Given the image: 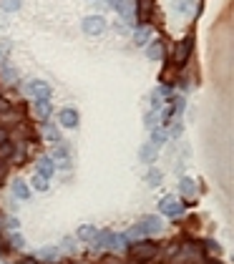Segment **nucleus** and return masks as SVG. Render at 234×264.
I'll return each instance as SVG.
<instances>
[{"label":"nucleus","instance_id":"nucleus-31","mask_svg":"<svg viewBox=\"0 0 234 264\" xmlns=\"http://www.w3.org/2000/svg\"><path fill=\"white\" fill-rule=\"evenodd\" d=\"M3 227H5V229H10V232H18V229H20V222H18L15 216H8L5 222H3Z\"/></svg>","mask_w":234,"mask_h":264},{"label":"nucleus","instance_id":"nucleus-2","mask_svg":"<svg viewBox=\"0 0 234 264\" xmlns=\"http://www.w3.org/2000/svg\"><path fill=\"white\" fill-rule=\"evenodd\" d=\"M91 244V249H121V247H126L129 241L123 239V234H114L111 229H98V234L88 241Z\"/></svg>","mask_w":234,"mask_h":264},{"label":"nucleus","instance_id":"nucleus-6","mask_svg":"<svg viewBox=\"0 0 234 264\" xmlns=\"http://www.w3.org/2000/svg\"><path fill=\"white\" fill-rule=\"evenodd\" d=\"M109 5H111L129 26L136 28V5H134V0H109Z\"/></svg>","mask_w":234,"mask_h":264},{"label":"nucleus","instance_id":"nucleus-37","mask_svg":"<svg viewBox=\"0 0 234 264\" xmlns=\"http://www.w3.org/2000/svg\"><path fill=\"white\" fill-rule=\"evenodd\" d=\"M3 222H5V216L0 214V241H3Z\"/></svg>","mask_w":234,"mask_h":264},{"label":"nucleus","instance_id":"nucleus-11","mask_svg":"<svg viewBox=\"0 0 234 264\" xmlns=\"http://www.w3.org/2000/svg\"><path fill=\"white\" fill-rule=\"evenodd\" d=\"M144 48H146V58H148V60H164V58H166V40H164L161 35L151 38Z\"/></svg>","mask_w":234,"mask_h":264},{"label":"nucleus","instance_id":"nucleus-32","mask_svg":"<svg viewBox=\"0 0 234 264\" xmlns=\"http://www.w3.org/2000/svg\"><path fill=\"white\" fill-rule=\"evenodd\" d=\"M161 108H164V96L154 93L151 96V111H161Z\"/></svg>","mask_w":234,"mask_h":264},{"label":"nucleus","instance_id":"nucleus-18","mask_svg":"<svg viewBox=\"0 0 234 264\" xmlns=\"http://www.w3.org/2000/svg\"><path fill=\"white\" fill-rule=\"evenodd\" d=\"M40 126H43V136H46V141H48V144H58V141H63V139H60V131H58V126H56V123L40 121Z\"/></svg>","mask_w":234,"mask_h":264},{"label":"nucleus","instance_id":"nucleus-27","mask_svg":"<svg viewBox=\"0 0 234 264\" xmlns=\"http://www.w3.org/2000/svg\"><path fill=\"white\" fill-rule=\"evenodd\" d=\"M146 181H148V186H159L161 184V171L159 169H148V174H146Z\"/></svg>","mask_w":234,"mask_h":264},{"label":"nucleus","instance_id":"nucleus-38","mask_svg":"<svg viewBox=\"0 0 234 264\" xmlns=\"http://www.w3.org/2000/svg\"><path fill=\"white\" fill-rule=\"evenodd\" d=\"M51 264H53V262H51Z\"/></svg>","mask_w":234,"mask_h":264},{"label":"nucleus","instance_id":"nucleus-35","mask_svg":"<svg viewBox=\"0 0 234 264\" xmlns=\"http://www.w3.org/2000/svg\"><path fill=\"white\" fill-rule=\"evenodd\" d=\"M63 244H66V247H63V249H66L68 254H76V244H73L71 239H66V241H63Z\"/></svg>","mask_w":234,"mask_h":264},{"label":"nucleus","instance_id":"nucleus-10","mask_svg":"<svg viewBox=\"0 0 234 264\" xmlns=\"http://www.w3.org/2000/svg\"><path fill=\"white\" fill-rule=\"evenodd\" d=\"M30 111H33V118H35L38 123H40V121H48L51 114H53V103H51V98H33Z\"/></svg>","mask_w":234,"mask_h":264},{"label":"nucleus","instance_id":"nucleus-1","mask_svg":"<svg viewBox=\"0 0 234 264\" xmlns=\"http://www.w3.org/2000/svg\"><path fill=\"white\" fill-rule=\"evenodd\" d=\"M159 254H161V244H156L154 239L144 236V239H136L129 244V259L134 264H148V262L159 259Z\"/></svg>","mask_w":234,"mask_h":264},{"label":"nucleus","instance_id":"nucleus-26","mask_svg":"<svg viewBox=\"0 0 234 264\" xmlns=\"http://www.w3.org/2000/svg\"><path fill=\"white\" fill-rule=\"evenodd\" d=\"M51 179H46V176H40V174H33V179H30V184H33V189L35 191H48V184Z\"/></svg>","mask_w":234,"mask_h":264},{"label":"nucleus","instance_id":"nucleus-24","mask_svg":"<svg viewBox=\"0 0 234 264\" xmlns=\"http://www.w3.org/2000/svg\"><path fill=\"white\" fill-rule=\"evenodd\" d=\"M5 244H8L10 249H23L26 239H23V234H20V232H10V236H8V241H5Z\"/></svg>","mask_w":234,"mask_h":264},{"label":"nucleus","instance_id":"nucleus-25","mask_svg":"<svg viewBox=\"0 0 234 264\" xmlns=\"http://www.w3.org/2000/svg\"><path fill=\"white\" fill-rule=\"evenodd\" d=\"M144 126L151 131V128H156V126H161V116H159V111H148L146 116H144Z\"/></svg>","mask_w":234,"mask_h":264},{"label":"nucleus","instance_id":"nucleus-23","mask_svg":"<svg viewBox=\"0 0 234 264\" xmlns=\"http://www.w3.org/2000/svg\"><path fill=\"white\" fill-rule=\"evenodd\" d=\"M169 139V134H166V131H164V126H156V128H151V141H148V144H154V146H164V141Z\"/></svg>","mask_w":234,"mask_h":264},{"label":"nucleus","instance_id":"nucleus-12","mask_svg":"<svg viewBox=\"0 0 234 264\" xmlns=\"http://www.w3.org/2000/svg\"><path fill=\"white\" fill-rule=\"evenodd\" d=\"M78 123H81V114L73 106H66L58 111V126L60 128H78Z\"/></svg>","mask_w":234,"mask_h":264},{"label":"nucleus","instance_id":"nucleus-33","mask_svg":"<svg viewBox=\"0 0 234 264\" xmlns=\"http://www.w3.org/2000/svg\"><path fill=\"white\" fill-rule=\"evenodd\" d=\"M8 141H10V128L0 126V146H3V144H8Z\"/></svg>","mask_w":234,"mask_h":264},{"label":"nucleus","instance_id":"nucleus-30","mask_svg":"<svg viewBox=\"0 0 234 264\" xmlns=\"http://www.w3.org/2000/svg\"><path fill=\"white\" fill-rule=\"evenodd\" d=\"M10 153H13V144H3L0 146V161H10Z\"/></svg>","mask_w":234,"mask_h":264},{"label":"nucleus","instance_id":"nucleus-13","mask_svg":"<svg viewBox=\"0 0 234 264\" xmlns=\"http://www.w3.org/2000/svg\"><path fill=\"white\" fill-rule=\"evenodd\" d=\"M28 93L33 98H51L53 96V86L46 83V81H40V78H35V81H28Z\"/></svg>","mask_w":234,"mask_h":264},{"label":"nucleus","instance_id":"nucleus-34","mask_svg":"<svg viewBox=\"0 0 234 264\" xmlns=\"http://www.w3.org/2000/svg\"><path fill=\"white\" fill-rule=\"evenodd\" d=\"M18 264H43V262H40V259L33 254V257H23V259H20Z\"/></svg>","mask_w":234,"mask_h":264},{"label":"nucleus","instance_id":"nucleus-7","mask_svg":"<svg viewBox=\"0 0 234 264\" xmlns=\"http://www.w3.org/2000/svg\"><path fill=\"white\" fill-rule=\"evenodd\" d=\"M139 229L144 236H159L164 232V219L161 216H154V214H146L141 222H139Z\"/></svg>","mask_w":234,"mask_h":264},{"label":"nucleus","instance_id":"nucleus-20","mask_svg":"<svg viewBox=\"0 0 234 264\" xmlns=\"http://www.w3.org/2000/svg\"><path fill=\"white\" fill-rule=\"evenodd\" d=\"M156 156H159V146H154V144H144L141 146V161L144 164H154Z\"/></svg>","mask_w":234,"mask_h":264},{"label":"nucleus","instance_id":"nucleus-3","mask_svg":"<svg viewBox=\"0 0 234 264\" xmlns=\"http://www.w3.org/2000/svg\"><path fill=\"white\" fill-rule=\"evenodd\" d=\"M191 51H194V35H184L179 43H174V53H172V65L174 68H184L191 58Z\"/></svg>","mask_w":234,"mask_h":264},{"label":"nucleus","instance_id":"nucleus-4","mask_svg":"<svg viewBox=\"0 0 234 264\" xmlns=\"http://www.w3.org/2000/svg\"><path fill=\"white\" fill-rule=\"evenodd\" d=\"M159 211L166 214V216H172V219H179V216L186 211V204L179 199V196L169 194V196H164V199L159 202Z\"/></svg>","mask_w":234,"mask_h":264},{"label":"nucleus","instance_id":"nucleus-36","mask_svg":"<svg viewBox=\"0 0 234 264\" xmlns=\"http://www.w3.org/2000/svg\"><path fill=\"white\" fill-rule=\"evenodd\" d=\"M8 106H10V101H8V98H3V96H0V114H3V111H5Z\"/></svg>","mask_w":234,"mask_h":264},{"label":"nucleus","instance_id":"nucleus-21","mask_svg":"<svg viewBox=\"0 0 234 264\" xmlns=\"http://www.w3.org/2000/svg\"><path fill=\"white\" fill-rule=\"evenodd\" d=\"M35 257H38L40 262H43V264H51V262H56V259L60 257V249H58V247H43Z\"/></svg>","mask_w":234,"mask_h":264},{"label":"nucleus","instance_id":"nucleus-28","mask_svg":"<svg viewBox=\"0 0 234 264\" xmlns=\"http://www.w3.org/2000/svg\"><path fill=\"white\" fill-rule=\"evenodd\" d=\"M0 8L5 13H18L20 10V0H0Z\"/></svg>","mask_w":234,"mask_h":264},{"label":"nucleus","instance_id":"nucleus-9","mask_svg":"<svg viewBox=\"0 0 234 264\" xmlns=\"http://www.w3.org/2000/svg\"><path fill=\"white\" fill-rule=\"evenodd\" d=\"M136 5V28L151 23V13H154V0H134Z\"/></svg>","mask_w":234,"mask_h":264},{"label":"nucleus","instance_id":"nucleus-22","mask_svg":"<svg viewBox=\"0 0 234 264\" xmlns=\"http://www.w3.org/2000/svg\"><path fill=\"white\" fill-rule=\"evenodd\" d=\"M96 234H98V227H93V224H81L78 232H76V236H78L81 241H86V244H88V241H91Z\"/></svg>","mask_w":234,"mask_h":264},{"label":"nucleus","instance_id":"nucleus-17","mask_svg":"<svg viewBox=\"0 0 234 264\" xmlns=\"http://www.w3.org/2000/svg\"><path fill=\"white\" fill-rule=\"evenodd\" d=\"M151 38H154V30L148 28V26H141V28H136V30H134V46L144 48Z\"/></svg>","mask_w":234,"mask_h":264},{"label":"nucleus","instance_id":"nucleus-19","mask_svg":"<svg viewBox=\"0 0 234 264\" xmlns=\"http://www.w3.org/2000/svg\"><path fill=\"white\" fill-rule=\"evenodd\" d=\"M202 252L206 254V257H222V247H219V241L217 239H204L202 241Z\"/></svg>","mask_w":234,"mask_h":264},{"label":"nucleus","instance_id":"nucleus-8","mask_svg":"<svg viewBox=\"0 0 234 264\" xmlns=\"http://www.w3.org/2000/svg\"><path fill=\"white\" fill-rule=\"evenodd\" d=\"M48 156L56 161V169H68V166H71L68 144H66V141H58V144H53V148H51V153H48Z\"/></svg>","mask_w":234,"mask_h":264},{"label":"nucleus","instance_id":"nucleus-16","mask_svg":"<svg viewBox=\"0 0 234 264\" xmlns=\"http://www.w3.org/2000/svg\"><path fill=\"white\" fill-rule=\"evenodd\" d=\"M179 194L184 196L186 202H191L197 196V184H194V179H189V176H184V179L179 181Z\"/></svg>","mask_w":234,"mask_h":264},{"label":"nucleus","instance_id":"nucleus-15","mask_svg":"<svg viewBox=\"0 0 234 264\" xmlns=\"http://www.w3.org/2000/svg\"><path fill=\"white\" fill-rule=\"evenodd\" d=\"M10 191H13V196H15L18 202H28L30 199V186L23 179H13L10 181Z\"/></svg>","mask_w":234,"mask_h":264},{"label":"nucleus","instance_id":"nucleus-5","mask_svg":"<svg viewBox=\"0 0 234 264\" xmlns=\"http://www.w3.org/2000/svg\"><path fill=\"white\" fill-rule=\"evenodd\" d=\"M106 28H109V23H106L103 15H86V18H83V23H81V30L86 33L88 38H96V35L106 33Z\"/></svg>","mask_w":234,"mask_h":264},{"label":"nucleus","instance_id":"nucleus-14","mask_svg":"<svg viewBox=\"0 0 234 264\" xmlns=\"http://www.w3.org/2000/svg\"><path fill=\"white\" fill-rule=\"evenodd\" d=\"M56 161L51 159V156H38L35 159V174H40V176H46V179H53L56 176Z\"/></svg>","mask_w":234,"mask_h":264},{"label":"nucleus","instance_id":"nucleus-29","mask_svg":"<svg viewBox=\"0 0 234 264\" xmlns=\"http://www.w3.org/2000/svg\"><path fill=\"white\" fill-rule=\"evenodd\" d=\"M3 81H5L8 86H15V81H18V73H15L13 68H8V65H5V71H3Z\"/></svg>","mask_w":234,"mask_h":264}]
</instances>
